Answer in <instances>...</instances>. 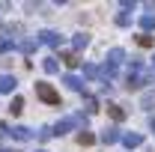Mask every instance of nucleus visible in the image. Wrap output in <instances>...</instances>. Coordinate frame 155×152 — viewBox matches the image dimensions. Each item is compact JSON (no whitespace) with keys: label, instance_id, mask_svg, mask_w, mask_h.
Segmentation results:
<instances>
[{"label":"nucleus","instance_id":"nucleus-24","mask_svg":"<svg viewBox=\"0 0 155 152\" xmlns=\"http://www.w3.org/2000/svg\"><path fill=\"white\" fill-rule=\"evenodd\" d=\"M149 128H152V134H155V116H152V119H149Z\"/></svg>","mask_w":155,"mask_h":152},{"label":"nucleus","instance_id":"nucleus-26","mask_svg":"<svg viewBox=\"0 0 155 152\" xmlns=\"http://www.w3.org/2000/svg\"><path fill=\"white\" fill-rule=\"evenodd\" d=\"M152 69H155V57H152Z\"/></svg>","mask_w":155,"mask_h":152},{"label":"nucleus","instance_id":"nucleus-17","mask_svg":"<svg viewBox=\"0 0 155 152\" xmlns=\"http://www.w3.org/2000/svg\"><path fill=\"white\" fill-rule=\"evenodd\" d=\"M15 48H21V51H24V54H30V51H33V48H36V42H33V39H24V42H18V45H15Z\"/></svg>","mask_w":155,"mask_h":152},{"label":"nucleus","instance_id":"nucleus-14","mask_svg":"<svg viewBox=\"0 0 155 152\" xmlns=\"http://www.w3.org/2000/svg\"><path fill=\"white\" fill-rule=\"evenodd\" d=\"M78 143H81V146H93V143H96V134L81 131V134H78Z\"/></svg>","mask_w":155,"mask_h":152},{"label":"nucleus","instance_id":"nucleus-21","mask_svg":"<svg viewBox=\"0 0 155 152\" xmlns=\"http://www.w3.org/2000/svg\"><path fill=\"white\" fill-rule=\"evenodd\" d=\"M63 63H66L69 69H75V66H78V63H81V60H78L75 54H63Z\"/></svg>","mask_w":155,"mask_h":152},{"label":"nucleus","instance_id":"nucleus-7","mask_svg":"<svg viewBox=\"0 0 155 152\" xmlns=\"http://www.w3.org/2000/svg\"><path fill=\"white\" fill-rule=\"evenodd\" d=\"M122 60H125V51H122V48H110V51H107V63H110V66L119 69V63H122Z\"/></svg>","mask_w":155,"mask_h":152},{"label":"nucleus","instance_id":"nucleus-23","mask_svg":"<svg viewBox=\"0 0 155 152\" xmlns=\"http://www.w3.org/2000/svg\"><path fill=\"white\" fill-rule=\"evenodd\" d=\"M9 48H15V42H6V39H3V42H0V54H6Z\"/></svg>","mask_w":155,"mask_h":152},{"label":"nucleus","instance_id":"nucleus-4","mask_svg":"<svg viewBox=\"0 0 155 152\" xmlns=\"http://www.w3.org/2000/svg\"><path fill=\"white\" fill-rule=\"evenodd\" d=\"M63 84H66V87H69L72 93H87V87H84V81H81L78 75H66V78H63Z\"/></svg>","mask_w":155,"mask_h":152},{"label":"nucleus","instance_id":"nucleus-1","mask_svg":"<svg viewBox=\"0 0 155 152\" xmlns=\"http://www.w3.org/2000/svg\"><path fill=\"white\" fill-rule=\"evenodd\" d=\"M36 95L45 101V104H60V93L51 87V84H45V81H36Z\"/></svg>","mask_w":155,"mask_h":152},{"label":"nucleus","instance_id":"nucleus-13","mask_svg":"<svg viewBox=\"0 0 155 152\" xmlns=\"http://www.w3.org/2000/svg\"><path fill=\"white\" fill-rule=\"evenodd\" d=\"M72 45H75V51H81V48H87V45H90V36H87V33H78V36L72 39Z\"/></svg>","mask_w":155,"mask_h":152},{"label":"nucleus","instance_id":"nucleus-5","mask_svg":"<svg viewBox=\"0 0 155 152\" xmlns=\"http://www.w3.org/2000/svg\"><path fill=\"white\" fill-rule=\"evenodd\" d=\"M15 87H18L15 75H0V93H15Z\"/></svg>","mask_w":155,"mask_h":152},{"label":"nucleus","instance_id":"nucleus-3","mask_svg":"<svg viewBox=\"0 0 155 152\" xmlns=\"http://www.w3.org/2000/svg\"><path fill=\"white\" fill-rule=\"evenodd\" d=\"M119 140L125 143V149H137V146L143 143V134H137V131H128V134H119Z\"/></svg>","mask_w":155,"mask_h":152},{"label":"nucleus","instance_id":"nucleus-6","mask_svg":"<svg viewBox=\"0 0 155 152\" xmlns=\"http://www.w3.org/2000/svg\"><path fill=\"white\" fill-rule=\"evenodd\" d=\"M98 140H101L104 146H114L116 140H119V131H116V128H104V131L98 134Z\"/></svg>","mask_w":155,"mask_h":152},{"label":"nucleus","instance_id":"nucleus-27","mask_svg":"<svg viewBox=\"0 0 155 152\" xmlns=\"http://www.w3.org/2000/svg\"><path fill=\"white\" fill-rule=\"evenodd\" d=\"M36 152H45V149H36Z\"/></svg>","mask_w":155,"mask_h":152},{"label":"nucleus","instance_id":"nucleus-8","mask_svg":"<svg viewBox=\"0 0 155 152\" xmlns=\"http://www.w3.org/2000/svg\"><path fill=\"white\" fill-rule=\"evenodd\" d=\"M9 134H12L15 140H30V137H33V131H30L27 125H15V128H12Z\"/></svg>","mask_w":155,"mask_h":152},{"label":"nucleus","instance_id":"nucleus-9","mask_svg":"<svg viewBox=\"0 0 155 152\" xmlns=\"http://www.w3.org/2000/svg\"><path fill=\"white\" fill-rule=\"evenodd\" d=\"M42 69H45L48 75H57V72H60V63H57V57H45V60H42Z\"/></svg>","mask_w":155,"mask_h":152},{"label":"nucleus","instance_id":"nucleus-20","mask_svg":"<svg viewBox=\"0 0 155 152\" xmlns=\"http://www.w3.org/2000/svg\"><path fill=\"white\" fill-rule=\"evenodd\" d=\"M84 75H87L90 81H93V78H98V69L93 66V63H87V66H84Z\"/></svg>","mask_w":155,"mask_h":152},{"label":"nucleus","instance_id":"nucleus-2","mask_svg":"<svg viewBox=\"0 0 155 152\" xmlns=\"http://www.w3.org/2000/svg\"><path fill=\"white\" fill-rule=\"evenodd\" d=\"M36 42L48 45V48H60V45H63V36H60V33H54V30H42Z\"/></svg>","mask_w":155,"mask_h":152},{"label":"nucleus","instance_id":"nucleus-11","mask_svg":"<svg viewBox=\"0 0 155 152\" xmlns=\"http://www.w3.org/2000/svg\"><path fill=\"white\" fill-rule=\"evenodd\" d=\"M140 107H143V111H152V107H155V90L143 93V98H140Z\"/></svg>","mask_w":155,"mask_h":152},{"label":"nucleus","instance_id":"nucleus-25","mask_svg":"<svg viewBox=\"0 0 155 152\" xmlns=\"http://www.w3.org/2000/svg\"><path fill=\"white\" fill-rule=\"evenodd\" d=\"M0 152H15V149H6V146H3V149H0Z\"/></svg>","mask_w":155,"mask_h":152},{"label":"nucleus","instance_id":"nucleus-12","mask_svg":"<svg viewBox=\"0 0 155 152\" xmlns=\"http://www.w3.org/2000/svg\"><path fill=\"white\" fill-rule=\"evenodd\" d=\"M107 116L116 119V122H122V119H125V111H122L119 104H107Z\"/></svg>","mask_w":155,"mask_h":152},{"label":"nucleus","instance_id":"nucleus-22","mask_svg":"<svg viewBox=\"0 0 155 152\" xmlns=\"http://www.w3.org/2000/svg\"><path fill=\"white\" fill-rule=\"evenodd\" d=\"M84 95H87V93H84ZM87 111H90V114L98 111V101H96V98H90V95H87Z\"/></svg>","mask_w":155,"mask_h":152},{"label":"nucleus","instance_id":"nucleus-15","mask_svg":"<svg viewBox=\"0 0 155 152\" xmlns=\"http://www.w3.org/2000/svg\"><path fill=\"white\" fill-rule=\"evenodd\" d=\"M9 111H12L15 116H18L21 111H24V98H21V95H15V98H12V104H9Z\"/></svg>","mask_w":155,"mask_h":152},{"label":"nucleus","instance_id":"nucleus-18","mask_svg":"<svg viewBox=\"0 0 155 152\" xmlns=\"http://www.w3.org/2000/svg\"><path fill=\"white\" fill-rule=\"evenodd\" d=\"M36 137L39 140H51V137H54V134H51V125H42V128L36 131Z\"/></svg>","mask_w":155,"mask_h":152},{"label":"nucleus","instance_id":"nucleus-19","mask_svg":"<svg viewBox=\"0 0 155 152\" xmlns=\"http://www.w3.org/2000/svg\"><path fill=\"white\" fill-rule=\"evenodd\" d=\"M116 24H119V27H128V24H131V15H128V12H119V15H116Z\"/></svg>","mask_w":155,"mask_h":152},{"label":"nucleus","instance_id":"nucleus-10","mask_svg":"<svg viewBox=\"0 0 155 152\" xmlns=\"http://www.w3.org/2000/svg\"><path fill=\"white\" fill-rule=\"evenodd\" d=\"M140 27H143V33H152V30H155V15H152V12L140 15Z\"/></svg>","mask_w":155,"mask_h":152},{"label":"nucleus","instance_id":"nucleus-16","mask_svg":"<svg viewBox=\"0 0 155 152\" xmlns=\"http://www.w3.org/2000/svg\"><path fill=\"white\" fill-rule=\"evenodd\" d=\"M137 45H140V48H152V45H155V39L149 36V33H143V36H137Z\"/></svg>","mask_w":155,"mask_h":152}]
</instances>
